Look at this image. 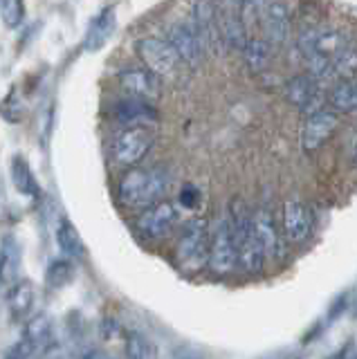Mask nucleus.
<instances>
[{
	"label": "nucleus",
	"mask_w": 357,
	"mask_h": 359,
	"mask_svg": "<svg viewBox=\"0 0 357 359\" xmlns=\"http://www.w3.org/2000/svg\"><path fill=\"white\" fill-rule=\"evenodd\" d=\"M169 189V173L164 168H128L119 177L117 198L126 209H149L162 202L160 198Z\"/></svg>",
	"instance_id": "1"
},
{
	"label": "nucleus",
	"mask_w": 357,
	"mask_h": 359,
	"mask_svg": "<svg viewBox=\"0 0 357 359\" xmlns=\"http://www.w3.org/2000/svg\"><path fill=\"white\" fill-rule=\"evenodd\" d=\"M209 227L205 218H194L180 233L175 258L182 269H203L209 263Z\"/></svg>",
	"instance_id": "2"
},
{
	"label": "nucleus",
	"mask_w": 357,
	"mask_h": 359,
	"mask_svg": "<svg viewBox=\"0 0 357 359\" xmlns=\"http://www.w3.org/2000/svg\"><path fill=\"white\" fill-rule=\"evenodd\" d=\"M349 45L351 39L346 36V32L332 27H306L297 36V48L304 54V59H312V56L335 59Z\"/></svg>",
	"instance_id": "3"
},
{
	"label": "nucleus",
	"mask_w": 357,
	"mask_h": 359,
	"mask_svg": "<svg viewBox=\"0 0 357 359\" xmlns=\"http://www.w3.org/2000/svg\"><path fill=\"white\" fill-rule=\"evenodd\" d=\"M135 54L144 63L147 70H151L158 76H169L180 67V56L175 54L169 41L158 39V36H144L135 41Z\"/></svg>",
	"instance_id": "4"
},
{
	"label": "nucleus",
	"mask_w": 357,
	"mask_h": 359,
	"mask_svg": "<svg viewBox=\"0 0 357 359\" xmlns=\"http://www.w3.org/2000/svg\"><path fill=\"white\" fill-rule=\"evenodd\" d=\"M153 146V133L149 128H126L121 130L113 142V160L119 166L137 168V164L147 157Z\"/></svg>",
	"instance_id": "5"
},
{
	"label": "nucleus",
	"mask_w": 357,
	"mask_h": 359,
	"mask_svg": "<svg viewBox=\"0 0 357 359\" xmlns=\"http://www.w3.org/2000/svg\"><path fill=\"white\" fill-rule=\"evenodd\" d=\"M207 267L218 276H227L238 267V250L234 243L231 227L227 218L218 222V227L211 233V245H209V263Z\"/></svg>",
	"instance_id": "6"
},
{
	"label": "nucleus",
	"mask_w": 357,
	"mask_h": 359,
	"mask_svg": "<svg viewBox=\"0 0 357 359\" xmlns=\"http://www.w3.org/2000/svg\"><path fill=\"white\" fill-rule=\"evenodd\" d=\"M177 218H180V213H177L173 202L162 200L158 205L140 211V216L135 220V229L147 241H160L173 231V227L177 224Z\"/></svg>",
	"instance_id": "7"
},
{
	"label": "nucleus",
	"mask_w": 357,
	"mask_h": 359,
	"mask_svg": "<svg viewBox=\"0 0 357 359\" xmlns=\"http://www.w3.org/2000/svg\"><path fill=\"white\" fill-rule=\"evenodd\" d=\"M117 83L130 99L153 101L162 93L160 76L147 70V67H124V70L117 72Z\"/></svg>",
	"instance_id": "8"
},
{
	"label": "nucleus",
	"mask_w": 357,
	"mask_h": 359,
	"mask_svg": "<svg viewBox=\"0 0 357 359\" xmlns=\"http://www.w3.org/2000/svg\"><path fill=\"white\" fill-rule=\"evenodd\" d=\"M166 41L171 43V48L175 50L177 56H180L182 63L191 65V67L203 63V54L207 48H205L203 39H200L194 22H175V25H171Z\"/></svg>",
	"instance_id": "9"
},
{
	"label": "nucleus",
	"mask_w": 357,
	"mask_h": 359,
	"mask_svg": "<svg viewBox=\"0 0 357 359\" xmlns=\"http://www.w3.org/2000/svg\"><path fill=\"white\" fill-rule=\"evenodd\" d=\"M339 128V117L330 110H319L304 121L301 128V146L306 153H315L326 146Z\"/></svg>",
	"instance_id": "10"
},
{
	"label": "nucleus",
	"mask_w": 357,
	"mask_h": 359,
	"mask_svg": "<svg viewBox=\"0 0 357 359\" xmlns=\"http://www.w3.org/2000/svg\"><path fill=\"white\" fill-rule=\"evenodd\" d=\"M113 119L119 123V126L126 128H147L158 123L160 115L151 101H142V99H121L113 108Z\"/></svg>",
	"instance_id": "11"
},
{
	"label": "nucleus",
	"mask_w": 357,
	"mask_h": 359,
	"mask_svg": "<svg viewBox=\"0 0 357 359\" xmlns=\"http://www.w3.org/2000/svg\"><path fill=\"white\" fill-rule=\"evenodd\" d=\"M283 93H285L288 104L295 106L301 112H308V117L321 110L319 108V101H321L319 83L310 74H297V76H292L285 83Z\"/></svg>",
	"instance_id": "12"
},
{
	"label": "nucleus",
	"mask_w": 357,
	"mask_h": 359,
	"mask_svg": "<svg viewBox=\"0 0 357 359\" xmlns=\"http://www.w3.org/2000/svg\"><path fill=\"white\" fill-rule=\"evenodd\" d=\"M261 29L270 45H285L290 32H292V20H290L288 7L283 3L261 5Z\"/></svg>",
	"instance_id": "13"
},
{
	"label": "nucleus",
	"mask_w": 357,
	"mask_h": 359,
	"mask_svg": "<svg viewBox=\"0 0 357 359\" xmlns=\"http://www.w3.org/2000/svg\"><path fill=\"white\" fill-rule=\"evenodd\" d=\"M312 224H315V216L308 205L299 200H288L283 205V236L288 241L292 243H301L306 241L310 231H312Z\"/></svg>",
	"instance_id": "14"
},
{
	"label": "nucleus",
	"mask_w": 357,
	"mask_h": 359,
	"mask_svg": "<svg viewBox=\"0 0 357 359\" xmlns=\"http://www.w3.org/2000/svg\"><path fill=\"white\" fill-rule=\"evenodd\" d=\"M254 231H256V238L261 241L267 258H276V261H278V258L285 256L283 236L278 233L274 216L267 209L254 211Z\"/></svg>",
	"instance_id": "15"
},
{
	"label": "nucleus",
	"mask_w": 357,
	"mask_h": 359,
	"mask_svg": "<svg viewBox=\"0 0 357 359\" xmlns=\"http://www.w3.org/2000/svg\"><path fill=\"white\" fill-rule=\"evenodd\" d=\"M20 263H23L20 243L14 236H5L0 243V290L3 292H9L18 283Z\"/></svg>",
	"instance_id": "16"
},
{
	"label": "nucleus",
	"mask_w": 357,
	"mask_h": 359,
	"mask_svg": "<svg viewBox=\"0 0 357 359\" xmlns=\"http://www.w3.org/2000/svg\"><path fill=\"white\" fill-rule=\"evenodd\" d=\"M113 32H115V9L108 7L104 11H99L95 20L90 22V27H88L83 39L86 52H99L108 43V39L113 36Z\"/></svg>",
	"instance_id": "17"
},
{
	"label": "nucleus",
	"mask_w": 357,
	"mask_h": 359,
	"mask_svg": "<svg viewBox=\"0 0 357 359\" xmlns=\"http://www.w3.org/2000/svg\"><path fill=\"white\" fill-rule=\"evenodd\" d=\"M218 20H220V32H222V41H225V48L243 52L250 39L245 36V25L238 11H225L222 7H218Z\"/></svg>",
	"instance_id": "18"
},
{
	"label": "nucleus",
	"mask_w": 357,
	"mask_h": 359,
	"mask_svg": "<svg viewBox=\"0 0 357 359\" xmlns=\"http://www.w3.org/2000/svg\"><path fill=\"white\" fill-rule=\"evenodd\" d=\"M34 285L29 280H18V283L7 292V306H9V314H12L14 321H23L27 314L32 312V306H34Z\"/></svg>",
	"instance_id": "19"
},
{
	"label": "nucleus",
	"mask_w": 357,
	"mask_h": 359,
	"mask_svg": "<svg viewBox=\"0 0 357 359\" xmlns=\"http://www.w3.org/2000/svg\"><path fill=\"white\" fill-rule=\"evenodd\" d=\"M236 250H238V267H243L248 274H259L267 256L261 241L256 238V231L248 236V238H243L241 243H236Z\"/></svg>",
	"instance_id": "20"
},
{
	"label": "nucleus",
	"mask_w": 357,
	"mask_h": 359,
	"mask_svg": "<svg viewBox=\"0 0 357 359\" xmlns=\"http://www.w3.org/2000/svg\"><path fill=\"white\" fill-rule=\"evenodd\" d=\"M243 59L252 72H263L272 61V45L265 39H250L243 50Z\"/></svg>",
	"instance_id": "21"
},
{
	"label": "nucleus",
	"mask_w": 357,
	"mask_h": 359,
	"mask_svg": "<svg viewBox=\"0 0 357 359\" xmlns=\"http://www.w3.org/2000/svg\"><path fill=\"white\" fill-rule=\"evenodd\" d=\"M57 243L63 250V254H68L70 258H83L86 256V245L81 241V236L68 218H61V222H59Z\"/></svg>",
	"instance_id": "22"
},
{
	"label": "nucleus",
	"mask_w": 357,
	"mask_h": 359,
	"mask_svg": "<svg viewBox=\"0 0 357 359\" xmlns=\"http://www.w3.org/2000/svg\"><path fill=\"white\" fill-rule=\"evenodd\" d=\"M12 182H14L18 194H23V196H36L39 194L36 177H34V173H32V168H29V164L23 155H14V160H12Z\"/></svg>",
	"instance_id": "23"
},
{
	"label": "nucleus",
	"mask_w": 357,
	"mask_h": 359,
	"mask_svg": "<svg viewBox=\"0 0 357 359\" xmlns=\"http://www.w3.org/2000/svg\"><path fill=\"white\" fill-rule=\"evenodd\" d=\"M74 278V263L70 258H54L46 269V285L48 290H61Z\"/></svg>",
	"instance_id": "24"
},
{
	"label": "nucleus",
	"mask_w": 357,
	"mask_h": 359,
	"mask_svg": "<svg viewBox=\"0 0 357 359\" xmlns=\"http://www.w3.org/2000/svg\"><path fill=\"white\" fill-rule=\"evenodd\" d=\"M328 99L342 112H357V81H339L332 86Z\"/></svg>",
	"instance_id": "25"
},
{
	"label": "nucleus",
	"mask_w": 357,
	"mask_h": 359,
	"mask_svg": "<svg viewBox=\"0 0 357 359\" xmlns=\"http://www.w3.org/2000/svg\"><path fill=\"white\" fill-rule=\"evenodd\" d=\"M335 76H339L342 81H353L357 76V43H351L349 48H344L332 59Z\"/></svg>",
	"instance_id": "26"
},
{
	"label": "nucleus",
	"mask_w": 357,
	"mask_h": 359,
	"mask_svg": "<svg viewBox=\"0 0 357 359\" xmlns=\"http://www.w3.org/2000/svg\"><path fill=\"white\" fill-rule=\"evenodd\" d=\"M23 337L29 339L34 344L39 351H43L48 344H50V337H52V325H50V319L46 314H36V317H32L25 325L23 330Z\"/></svg>",
	"instance_id": "27"
},
{
	"label": "nucleus",
	"mask_w": 357,
	"mask_h": 359,
	"mask_svg": "<svg viewBox=\"0 0 357 359\" xmlns=\"http://www.w3.org/2000/svg\"><path fill=\"white\" fill-rule=\"evenodd\" d=\"M25 115H27V106H25L23 97H20V93L14 86L5 95V99L0 101V117H3L5 121H9V123H20L25 119Z\"/></svg>",
	"instance_id": "28"
},
{
	"label": "nucleus",
	"mask_w": 357,
	"mask_h": 359,
	"mask_svg": "<svg viewBox=\"0 0 357 359\" xmlns=\"http://www.w3.org/2000/svg\"><path fill=\"white\" fill-rule=\"evenodd\" d=\"M124 353L128 359H151V346L140 332H128L124 341Z\"/></svg>",
	"instance_id": "29"
},
{
	"label": "nucleus",
	"mask_w": 357,
	"mask_h": 359,
	"mask_svg": "<svg viewBox=\"0 0 357 359\" xmlns=\"http://www.w3.org/2000/svg\"><path fill=\"white\" fill-rule=\"evenodd\" d=\"M0 18H3L5 27L16 29L25 18V5L20 0H5L0 3Z\"/></svg>",
	"instance_id": "30"
},
{
	"label": "nucleus",
	"mask_w": 357,
	"mask_h": 359,
	"mask_svg": "<svg viewBox=\"0 0 357 359\" xmlns=\"http://www.w3.org/2000/svg\"><path fill=\"white\" fill-rule=\"evenodd\" d=\"M36 353H39V348L29 339H25V337H20V339L5 353V359H32Z\"/></svg>",
	"instance_id": "31"
},
{
	"label": "nucleus",
	"mask_w": 357,
	"mask_h": 359,
	"mask_svg": "<svg viewBox=\"0 0 357 359\" xmlns=\"http://www.w3.org/2000/svg\"><path fill=\"white\" fill-rule=\"evenodd\" d=\"M177 202L182 205V209H196L200 205V191L194 184H184L180 189V196H177Z\"/></svg>",
	"instance_id": "32"
},
{
	"label": "nucleus",
	"mask_w": 357,
	"mask_h": 359,
	"mask_svg": "<svg viewBox=\"0 0 357 359\" xmlns=\"http://www.w3.org/2000/svg\"><path fill=\"white\" fill-rule=\"evenodd\" d=\"M117 330V325H115V321L113 319H106L104 321V325H102V334L106 337V339H110L113 337V332Z\"/></svg>",
	"instance_id": "33"
},
{
	"label": "nucleus",
	"mask_w": 357,
	"mask_h": 359,
	"mask_svg": "<svg viewBox=\"0 0 357 359\" xmlns=\"http://www.w3.org/2000/svg\"><path fill=\"white\" fill-rule=\"evenodd\" d=\"M349 355H351V346H346V348H342L339 353H335V355L328 357V359H351Z\"/></svg>",
	"instance_id": "34"
},
{
	"label": "nucleus",
	"mask_w": 357,
	"mask_h": 359,
	"mask_svg": "<svg viewBox=\"0 0 357 359\" xmlns=\"http://www.w3.org/2000/svg\"><path fill=\"white\" fill-rule=\"evenodd\" d=\"M353 164L357 166V140H355V144H353Z\"/></svg>",
	"instance_id": "35"
},
{
	"label": "nucleus",
	"mask_w": 357,
	"mask_h": 359,
	"mask_svg": "<svg viewBox=\"0 0 357 359\" xmlns=\"http://www.w3.org/2000/svg\"><path fill=\"white\" fill-rule=\"evenodd\" d=\"M353 359H357V355H355V357H353Z\"/></svg>",
	"instance_id": "36"
}]
</instances>
